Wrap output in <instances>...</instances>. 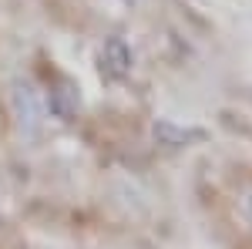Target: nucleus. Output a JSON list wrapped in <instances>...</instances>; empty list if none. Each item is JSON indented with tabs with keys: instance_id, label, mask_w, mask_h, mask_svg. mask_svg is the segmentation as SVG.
Wrapping results in <instances>:
<instances>
[{
	"instance_id": "f257e3e1",
	"label": "nucleus",
	"mask_w": 252,
	"mask_h": 249,
	"mask_svg": "<svg viewBox=\"0 0 252 249\" xmlns=\"http://www.w3.org/2000/svg\"><path fill=\"white\" fill-rule=\"evenodd\" d=\"M14 115H17L24 135H37L44 125V101L31 81H14Z\"/></svg>"
},
{
	"instance_id": "f03ea898",
	"label": "nucleus",
	"mask_w": 252,
	"mask_h": 249,
	"mask_svg": "<svg viewBox=\"0 0 252 249\" xmlns=\"http://www.w3.org/2000/svg\"><path fill=\"white\" fill-rule=\"evenodd\" d=\"M131 47H128V40L125 37H108L104 40V47H101V74L108 77V81H125V77L131 74Z\"/></svg>"
},
{
	"instance_id": "7ed1b4c3",
	"label": "nucleus",
	"mask_w": 252,
	"mask_h": 249,
	"mask_svg": "<svg viewBox=\"0 0 252 249\" xmlns=\"http://www.w3.org/2000/svg\"><path fill=\"white\" fill-rule=\"evenodd\" d=\"M47 108H51V115H54V118L71 121V118L78 115V108H81V95L74 91L71 81H61L58 88L51 91V98H47Z\"/></svg>"
},
{
	"instance_id": "20e7f679",
	"label": "nucleus",
	"mask_w": 252,
	"mask_h": 249,
	"mask_svg": "<svg viewBox=\"0 0 252 249\" xmlns=\"http://www.w3.org/2000/svg\"><path fill=\"white\" fill-rule=\"evenodd\" d=\"M155 138L161 142V145L185 148V145H192V142H202L205 132H202V128H182V125H175V121H158L155 125Z\"/></svg>"
},
{
	"instance_id": "39448f33",
	"label": "nucleus",
	"mask_w": 252,
	"mask_h": 249,
	"mask_svg": "<svg viewBox=\"0 0 252 249\" xmlns=\"http://www.w3.org/2000/svg\"><path fill=\"white\" fill-rule=\"evenodd\" d=\"M246 209H249V215H252V195H249V202H246Z\"/></svg>"
}]
</instances>
